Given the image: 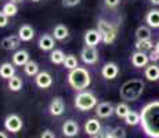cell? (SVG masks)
Here are the masks:
<instances>
[{
    "label": "cell",
    "mask_w": 159,
    "mask_h": 138,
    "mask_svg": "<svg viewBox=\"0 0 159 138\" xmlns=\"http://www.w3.org/2000/svg\"><path fill=\"white\" fill-rule=\"evenodd\" d=\"M137 40H149L151 39V30L147 26H139L136 30Z\"/></svg>",
    "instance_id": "d4e9b609"
},
{
    "label": "cell",
    "mask_w": 159,
    "mask_h": 138,
    "mask_svg": "<svg viewBox=\"0 0 159 138\" xmlns=\"http://www.w3.org/2000/svg\"><path fill=\"white\" fill-rule=\"evenodd\" d=\"M82 60L84 64H96L98 61V51L96 50V46H84L82 50Z\"/></svg>",
    "instance_id": "8992f818"
},
{
    "label": "cell",
    "mask_w": 159,
    "mask_h": 138,
    "mask_svg": "<svg viewBox=\"0 0 159 138\" xmlns=\"http://www.w3.org/2000/svg\"><path fill=\"white\" fill-rule=\"evenodd\" d=\"M68 82L69 84L72 86L75 90H84L90 86L91 83V78H90V73L87 72V69L84 68H75L69 72L68 75Z\"/></svg>",
    "instance_id": "3957f363"
},
{
    "label": "cell",
    "mask_w": 159,
    "mask_h": 138,
    "mask_svg": "<svg viewBox=\"0 0 159 138\" xmlns=\"http://www.w3.org/2000/svg\"><path fill=\"white\" fill-rule=\"evenodd\" d=\"M129 112H130V108L126 105V104H123V102L118 104V105H116V108H115V113L119 116V118H122V119L126 118Z\"/></svg>",
    "instance_id": "f546056e"
},
{
    "label": "cell",
    "mask_w": 159,
    "mask_h": 138,
    "mask_svg": "<svg viewBox=\"0 0 159 138\" xmlns=\"http://www.w3.org/2000/svg\"><path fill=\"white\" fill-rule=\"evenodd\" d=\"M0 138H7V136H6V133H3V131H0Z\"/></svg>",
    "instance_id": "60d3db41"
},
{
    "label": "cell",
    "mask_w": 159,
    "mask_h": 138,
    "mask_svg": "<svg viewBox=\"0 0 159 138\" xmlns=\"http://www.w3.org/2000/svg\"><path fill=\"white\" fill-rule=\"evenodd\" d=\"M35 79H36L38 87H40V88H47L53 84V78H51V75L47 72H39Z\"/></svg>",
    "instance_id": "8fae6325"
},
{
    "label": "cell",
    "mask_w": 159,
    "mask_h": 138,
    "mask_svg": "<svg viewBox=\"0 0 159 138\" xmlns=\"http://www.w3.org/2000/svg\"><path fill=\"white\" fill-rule=\"evenodd\" d=\"M104 2H105V4L108 6V7H116L120 0H104Z\"/></svg>",
    "instance_id": "8d00e7d4"
},
{
    "label": "cell",
    "mask_w": 159,
    "mask_h": 138,
    "mask_svg": "<svg viewBox=\"0 0 159 138\" xmlns=\"http://www.w3.org/2000/svg\"><path fill=\"white\" fill-rule=\"evenodd\" d=\"M64 65H65V68L72 70V69L78 68V60H76V57H73V55H66L65 61H64Z\"/></svg>",
    "instance_id": "1f68e13d"
},
{
    "label": "cell",
    "mask_w": 159,
    "mask_h": 138,
    "mask_svg": "<svg viewBox=\"0 0 159 138\" xmlns=\"http://www.w3.org/2000/svg\"><path fill=\"white\" fill-rule=\"evenodd\" d=\"M91 138H102V134H97V136H91Z\"/></svg>",
    "instance_id": "b9f144b4"
},
{
    "label": "cell",
    "mask_w": 159,
    "mask_h": 138,
    "mask_svg": "<svg viewBox=\"0 0 159 138\" xmlns=\"http://www.w3.org/2000/svg\"><path fill=\"white\" fill-rule=\"evenodd\" d=\"M20 36H14V35H11V36H7V38H4L2 40V47L4 48V50H7V51H10V50H15V48L20 46Z\"/></svg>",
    "instance_id": "5bb4252c"
},
{
    "label": "cell",
    "mask_w": 159,
    "mask_h": 138,
    "mask_svg": "<svg viewBox=\"0 0 159 138\" xmlns=\"http://www.w3.org/2000/svg\"><path fill=\"white\" fill-rule=\"evenodd\" d=\"M141 124L143 131L149 138H159V101L147 104L141 109Z\"/></svg>",
    "instance_id": "6da1fadb"
},
{
    "label": "cell",
    "mask_w": 159,
    "mask_h": 138,
    "mask_svg": "<svg viewBox=\"0 0 159 138\" xmlns=\"http://www.w3.org/2000/svg\"><path fill=\"white\" fill-rule=\"evenodd\" d=\"M62 133L66 137H75L79 133V126L75 120H66L62 126Z\"/></svg>",
    "instance_id": "4fadbf2b"
},
{
    "label": "cell",
    "mask_w": 159,
    "mask_h": 138,
    "mask_svg": "<svg viewBox=\"0 0 159 138\" xmlns=\"http://www.w3.org/2000/svg\"><path fill=\"white\" fill-rule=\"evenodd\" d=\"M148 58H149V61H152V62H157L159 60V53L157 50H154V51L151 50V53L148 54Z\"/></svg>",
    "instance_id": "d590c367"
},
{
    "label": "cell",
    "mask_w": 159,
    "mask_h": 138,
    "mask_svg": "<svg viewBox=\"0 0 159 138\" xmlns=\"http://www.w3.org/2000/svg\"><path fill=\"white\" fill-rule=\"evenodd\" d=\"M8 87H10L11 91H18L22 88V80H21V78H18V76H13V78L8 79Z\"/></svg>",
    "instance_id": "4316f807"
},
{
    "label": "cell",
    "mask_w": 159,
    "mask_h": 138,
    "mask_svg": "<svg viewBox=\"0 0 159 138\" xmlns=\"http://www.w3.org/2000/svg\"><path fill=\"white\" fill-rule=\"evenodd\" d=\"M8 24V17L3 11H0V28H4Z\"/></svg>",
    "instance_id": "836d02e7"
},
{
    "label": "cell",
    "mask_w": 159,
    "mask_h": 138,
    "mask_svg": "<svg viewBox=\"0 0 159 138\" xmlns=\"http://www.w3.org/2000/svg\"><path fill=\"white\" fill-rule=\"evenodd\" d=\"M18 36L22 42H29L33 39L35 36V30L30 25H22L20 28V32H18Z\"/></svg>",
    "instance_id": "d6986e66"
},
{
    "label": "cell",
    "mask_w": 159,
    "mask_h": 138,
    "mask_svg": "<svg viewBox=\"0 0 159 138\" xmlns=\"http://www.w3.org/2000/svg\"><path fill=\"white\" fill-rule=\"evenodd\" d=\"M140 120H141L140 113L134 112V110H130V112L127 113V116L125 118V122H126L127 126H137V124H140Z\"/></svg>",
    "instance_id": "603a6c76"
},
{
    "label": "cell",
    "mask_w": 159,
    "mask_h": 138,
    "mask_svg": "<svg viewBox=\"0 0 159 138\" xmlns=\"http://www.w3.org/2000/svg\"><path fill=\"white\" fill-rule=\"evenodd\" d=\"M54 38L57 39V40H64V39L68 38V28L65 25H57L54 28Z\"/></svg>",
    "instance_id": "cb8c5ba5"
},
{
    "label": "cell",
    "mask_w": 159,
    "mask_h": 138,
    "mask_svg": "<svg viewBox=\"0 0 159 138\" xmlns=\"http://www.w3.org/2000/svg\"><path fill=\"white\" fill-rule=\"evenodd\" d=\"M145 21L151 28H159V10L148 11L145 17Z\"/></svg>",
    "instance_id": "ffe728a7"
},
{
    "label": "cell",
    "mask_w": 159,
    "mask_h": 138,
    "mask_svg": "<svg viewBox=\"0 0 159 138\" xmlns=\"http://www.w3.org/2000/svg\"><path fill=\"white\" fill-rule=\"evenodd\" d=\"M102 138H115V137L112 136V133H105L102 134Z\"/></svg>",
    "instance_id": "f35d334b"
},
{
    "label": "cell",
    "mask_w": 159,
    "mask_h": 138,
    "mask_svg": "<svg viewBox=\"0 0 159 138\" xmlns=\"http://www.w3.org/2000/svg\"><path fill=\"white\" fill-rule=\"evenodd\" d=\"M102 76L105 79H115L119 73V69H118V65L114 62H108L102 66V70H101Z\"/></svg>",
    "instance_id": "9a60e30c"
},
{
    "label": "cell",
    "mask_w": 159,
    "mask_h": 138,
    "mask_svg": "<svg viewBox=\"0 0 159 138\" xmlns=\"http://www.w3.org/2000/svg\"><path fill=\"white\" fill-rule=\"evenodd\" d=\"M39 47H40L43 51L53 50V48H54V39H53V36L47 35V33L42 35L40 39H39Z\"/></svg>",
    "instance_id": "e0dca14e"
},
{
    "label": "cell",
    "mask_w": 159,
    "mask_h": 138,
    "mask_svg": "<svg viewBox=\"0 0 159 138\" xmlns=\"http://www.w3.org/2000/svg\"><path fill=\"white\" fill-rule=\"evenodd\" d=\"M4 127L10 133H18L22 128V120L17 115H8L4 120Z\"/></svg>",
    "instance_id": "52a82bcc"
},
{
    "label": "cell",
    "mask_w": 159,
    "mask_h": 138,
    "mask_svg": "<svg viewBox=\"0 0 159 138\" xmlns=\"http://www.w3.org/2000/svg\"><path fill=\"white\" fill-rule=\"evenodd\" d=\"M136 48L139 51H148V50H152L154 48V43H152V40L149 39V40H137L136 43Z\"/></svg>",
    "instance_id": "f1b7e54d"
},
{
    "label": "cell",
    "mask_w": 159,
    "mask_h": 138,
    "mask_svg": "<svg viewBox=\"0 0 159 138\" xmlns=\"http://www.w3.org/2000/svg\"><path fill=\"white\" fill-rule=\"evenodd\" d=\"M149 58L148 54H145L144 51H136V53L131 54V64H133L136 68H143L148 64Z\"/></svg>",
    "instance_id": "30bf717a"
},
{
    "label": "cell",
    "mask_w": 159,
    "mask_h": 138,
    "mask_svg": "<svg viewBox=\"0 0 159 138\" xmlns=\"http://www.w3.org/2000/svg\"><path fill=\"white\" fill-rule=\"evenodd\" d=\"M24 69H25V73L28 76H36L39 73V65L35 61H28V62L24 65Z\"/></svg>",
    "instance_id": "484cf974"
},
{
    "label": "cell",
    "mask_w": 159,
    "mask_h": 138,
    "mask_svg": "<svg viewBox=\"0 0 159 138\" xmlns=\"http://www.w3.org/2000/svg\"><path fill=\"white\" fill-rule=\"evenodd\" d=\"M112 136L115 138H126V131H125V128H122V127H116L112 130Z\"/></svg>",
    "instance_id": "d6a6232c"
},
{
    "label": "cell",
    "mask_w": 159,
    "mask_h": 138,
    "mask_svg": "<svg viewBox=\"0 0 159 138\" xmlns=\"http://www.w3.org/2000/svg\"><path fill=\"white\" fill-rule=\"evenodd\" d=\"M11 2H13V3H22L24 0H11Z\"/></svg>",
    "instance_id": "ee69618b"
},
{
    "label": "cell",
    "mask_w": 159,
    "mask_h": 138,
    "mask_svg": "<svg viewBox=\"0 0 159 138\" xmlns=\"http://www.w3.org/2000/svg\"><path fill=\"white\" fill-rule=\"evenodd\" d=\"M144 82L140 79H131L123 83L120 87V98L125 101H137L144 93Z\"/></svg>",
    "instance_id": "7a4b0ae2"
},
{
    "label": "cell",
    "mask_w": 159,
    "mask_h": 138,
    "mask_svg": "<svg viewBox=\"0 0 159 138\" xmlns=\"http://www.w3.org/2000/svg\"><path fill=\"white\" fill-rule=\"evenodd\" d=\"M84 130L89 136H97L100 134V130H101V124L97 119H89L84 124Z\"/></svg>",
    "instance_id": "2e32d148"
},
{
    "label": "cell",
    "mask_w": 159,
    "mask_h": 138,
    "mask_svg": "<svg viewBox=\"0 0 159 138\" xmlns=\"http://www.w3.org/2000/svg\"><path fill=\"white\" fill-rule=\"evenodd\" d=\"M96 104H97V98L94 94H91V93H80V94H78L75 98V106L78 109H80V110H89V109H91V108H94L96 106Z\"/></svg>",
    "instance_id": "5b68a950"
},
{
    "label": "cell",
    "mask_w": 159,
    "mask_h": 138,
    "mask_svg": "<svg viewBox=\"0 0 159 138\" xmlns=\"http://www.w3.org/2000/svg\"><path fill=\"white\" fill-rule=\"evenodd\" d=\"M79 3H80V0H62V6H65V7H73Z\"/></svg>",
    "instance_id": "e575fe53"
},
{
    "label": "cell",
    "mask_w": 159,
    "mask_h": 138,
    "mask_svg": "<svg viewBox=\"0 0 159 138\" xmlns=\"http://www.w3.org/2000/svg\"><path fill=\"white\" fill-rule=\"evenodd\" d=\"M149 2H151L152 4H155V6H159V0H149Z\"/></svg>",
    "instance_id": "ab89813d"
},
{
    "label": "cell",
    "mask_w": 159,
    "mask_h": 138,
    "mask_svg": "<svg viewBox=\"0 0 159 138\" xmlns=\"http://www.w3.org/2000/svg\"><path fill=\"white\" fill-rule=\"evenodd\" d=\"M50 58H51V62H54V64H64V61H65V54L61 50H54L53 53H51Z\"/></svg>",
    "instance_id": "4dcf8cb0"
},
{
    "label": "cell",
    "mask_w": 159,
    "mask_h": 138,
    "mask_svg": "<svg viewBox=\"0 0 159 138\" xmlns=\"http://www.w3.org/2000/svg\"><path fill=\"white\" fill-rule=\"evenodd\" d=\"M145 78L148 79V80H151V82H157L159 79V66L154 65V64H152V65H149V66H147Z\"/></svg>",
    "instance_id": "7402d4cb"
},
{
    "label": "cell",
    "mask_w": 159,
    "mask_h": 138,
    "mask_svg": "<svg viewBox=\"0 0 159 138\" xmlns=\"http://www.w3.org/2000/svg\"><path fill=\"white\" fill-rule=\"evenodd\" d=\"M64 109H65V105H64L62 98L56 97L50 102V113L53 116H61L64 113Z\"/></svg>",
    "instance_id": "7c38bea8"
},
{
    "label": "cell",
    "mask_w": 159,
    "mask_h": 138,
    "mask_svg": "<svg viewBox=\"0 0 159 138\" xmlns=\"http://www.w3.org/2000/svg\"><path fill=\"white\" fill-rule=\"evenodd\" d=\"M155 50H157V51H158V53H159V42L157 43V44H155Z\"/></svg>",
    "instance_id": "7bdbcfd3"
},
{
    "label": "cell",
    "mask_w": 159,
    "mask_h": 138,
    "mask_svg": "<svg viewBox=\"0 0 159 138\" xmlns=\"http://www.w3.org/2000/svg\"><path fill=\"white\" fill-rule=\"evenodd\" d=\"M32 2H39V0H32Z\"/></svg>",
    "instance_id": "f6af8a7d"
},
{
    "label": "cell",
    "mask_w": 159,
    "mask_h": 138,
    "mask_svg": "<svg viewBox=\"0 0 159 138\" xmlns=\"http://www.w3.org/2000/svg\"><path fill=\"white\" fill-rule=\"evenodd\" d=\"M14 73H15V69H14V66L11 65L10 62H4V64L0 65V76H2L3 79L13 78Z\"/></svg>",
    "instance_id": "44dd1931"
},
{
    "label": "cell",
    "mask_w": 159,
    "mask_h": 138,
    "mask_svg": "<svg viewBox=\"0 0 159 138\" xmlns=\"http://www.w3.org/2000/svg\"><path fill=\"white\" fill-rule=\"evenodd\" d=\"M114 112H115V108L112 106L111 102H101V104H98L96 108L97 116H98V118H102V119L109 118Z\"/></svg>",
    "instance_id": "9c48e42d"
},
{
    "label": "cell",
    "mask_w": 159,
    "mask_h": 138,
    "mask_svg": "<svg viewBox=\"0 0 159 138\" xmlns=\"http://www.w3.org/2000/svg\"><path fill=\"white\" fill-rule=\"evenodd\" d=\"M97 29H98L100 33H101L102 42L105 43V44L114 43L115 38H116V28L112 25L111 22H108V21H105V20H100L98 28H97Z\"/></svg>",
    "instance_id": "277c9868"
},
{
    "label": "cell",
    "mask_w": 159,
    "mask_h": 138,
    "mask_svg": "<svg viewBox=\"0 0 159 138\" xmlns=\"http://www.w3.org/2000/svg\"><path fill=\"white\" fill-rule=\"evenodd\" d=\"M2 11L7 15V17H14V15L18 13V8H17V6H15V3L8 2V3H6V4L3 6Z\"/></svg>",
    "instance_id": "83f0119b"
},
{
    "label": "cell",
    "mask_w": 159,
    "mask_h": 138,
    "mask_svg": "<svg viewBox=\"0 0 159 138\" xmlns=\"http://www.w3.org/2000/svg\"><path fill=\"white\" fill-rule=\"evenodd\" d=\"M101 40H102V36L98 29H90L84 35V43L87 46H97Z\"/></svg>",
    "instance_id": "ba28073f"
},
{
    "label": "cell",
    "mask_w": 159,
    "mask_h": 138,
    "mask_svg": "<svg viewBox=\"0 0 159 138\" xmlns=\"http://www.w3.org/2000/svg\"><path fill=\"white\" fill-rule=\"evenodd\" d=\"M28 61H29V54H28V51H25V50H18L17 53H14V55H13V62H14V65H17V66H24Z\"/></svg>",
    "instance_id": "ac0fdd59"
},
{
    "label": "cell",
    "mask_w": 159,
    "mask_h": 138,
    "mask_svg": "<svg viewBox=\"0 0 159 138\" xmlns=\"http://www.w3.org/2000/svg\"><path fill=\"white\" fill-rule=\"evenodd\" d=\"M40 138H56V136H54L53 133H51L50 130H44L43 131V134H42V137Z\"/></svg>",
    "instance_id": "74e56055"
}]
</instances>
